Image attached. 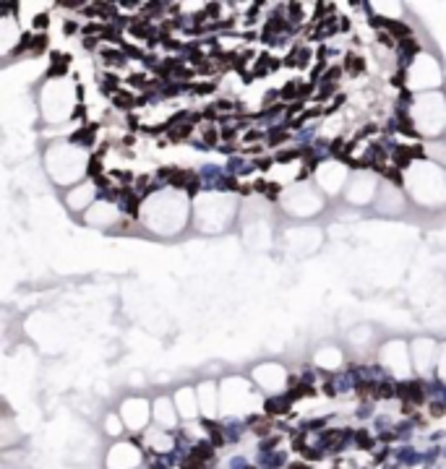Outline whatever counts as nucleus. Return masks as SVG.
<instances>
[{"label": "nucleus", "mask_w": 446, "mask_h": 469, "mask_svg": "<svg viewBox=\"0 0 446 469\" xmlns=\"http://www.w3.org/2000/svg\"><path fill=\"white\" fill-rule=\"evenodd\" d=\"M347 68H350L352 73H360V71H363V60H360V58H352V55H350V58H347Z\"/></svg>", "instance_id": "nucleus-1"}, {"label": "nucleus", "mask_w": 446, "mask_h": 469, "mask_svg": "<svg viewBox=\"0 0 446 469\" xmlns=\"http://www.w3.org/2000/svg\"><path fill=\"white\" fill-rule=\"evenodd\" d=\"M131 102H133V99H131L128 94H118V97H115V104H118L120 110H123V107H131Z\"/></svg>", "instance_id": "nucleus-2"}, {"label": "nucleus", "mask_w": 446, "mask_h": 469, "mask_svg": "<svg viewBox=\"0 0 446 469\" xmlns=\"http://www.w3.org/2000/svg\"><path fill=\"white\" fill-rule=\"evenodd\" d=\"M264 185H269V183H256V188H259V191H264ZM277 191H279V188H266V193H269V195H274Z\"/></svg>", "instance_id": "nucleus-3"}, {"label": "nucleus", "mask_w": 446, "mask_h": 469, "mask_svg": "<svg viewBox=\"0 0 446 469\" xmlns=\"http://www.w3.org/2000/svg\"><path fill=\"white\" fill-rule=\"evenodd\" d=\"M34 24L44 29V26H47V16H37V21H34Z\"/></svg>", "instance_id": "nucleus-4"}]
</instances>
